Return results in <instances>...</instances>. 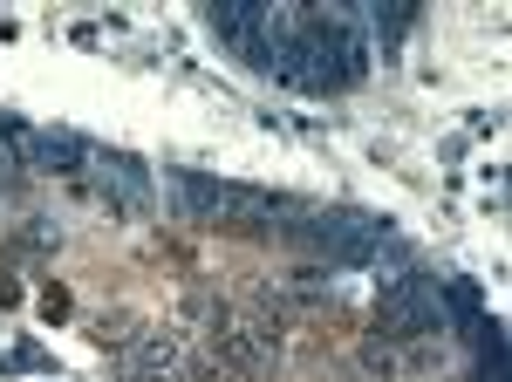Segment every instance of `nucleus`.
I'll use <instances>...</instances> for the list:
<instances>
[{
  "instance_id": "1",
  "label": "nucleus",
  "mask_w": 512,
  "mask_h": 382,
  "mask_svg": "<svg viewBox=\"0 0 512 382\" xmlns=\"http://www.w3.org/2000/svg\"><path fill=\"white\" fill-rule=\"evenodd\" d=\"M28 151H35V164H48V171H76L82 157V144L76 137H55V130H41V137H28Z\"/></svg>"
}]
</instances>
